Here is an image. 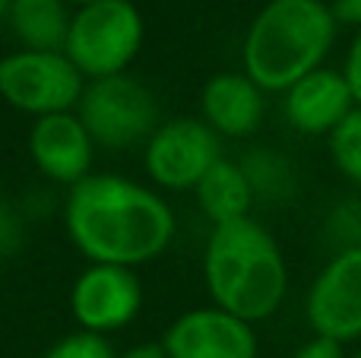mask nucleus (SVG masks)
Instances as JSON below:
<instances>
[{
  "label": "nucleus",
  "instance_id": "nucleus-1",
  "mask_svg": "<svg viewBox=\"0 0 361 358\" xmlns=\"http://www.w3.org/2000/svg\"><path fill=\"white\" fill-rule=\"evenodd\" d=\"M63 235L86 264L140 266L159 260L178 235V216L162 190L114 171H92L67 190Z\"/></svg>",
  "mask_w": 361,
  "mask_h": 358
},
{
  "label": "nucleus",
  "instance_id": "nucleus-2",
  "mask_svg": "<svg viewBox=\"0 0 361 358\" xmlns=\"http://www.w3.org/2000/svg\"><path fill=\"white\" fill-rule=\"evenodd\" d=\"M203 285L216 308L257 327L286 304L288 260L254 216L212 226L203 247Z\"/></svg>",
  "mask_w": 361,
  "mask_h": 358
},
{
  "label": "nucleus",
  "instance_id": "nucleus-3",
  "mask_svg": "<svg viewBox=\"0 0 361 358\" xmlns=\"http://www.w3.org/2000/svg\"><path fill=\"white\" fill-rule=\"evenodd\" d=\"M339 23L326 0H267L241 38V73L263 92L282 95L292 82L326 67Z\"/></svg>",
  "mask_w": 361,
  "mask_h": 358
},
{
  "label": "nucleus",
  "instance_id": "nucleus-4",
  "mask_svg": "<svg viewBox=\"0 0 361 358\" xmlns=\"http://www.w3.org/2000/svg\"><path fill=\"white\" fill-rule=\"evenodd\" d=\"M146 38V19L133 0H105V4L73 6L63 38V54L70 57L82 80L130 73Z\"/></svg>",
  "mask_w": 361,
  "mask_h": 358
},
{
  "label": "nucleus",
  "instance_id": "nucleus-5",
  "mask_svg": "<svg viewBox=\"0 0 361 358\" xmlns=\"http://www.w3.org/2000/svg\"><path fill=\"white\" fill-rule=\"evenodd\" d=\"M76 114L99 149L143 146L152 137V130L162 124V108H159L156 92L130 73L86 82Z\"/></svg>",
  "mask_w": 361,
  "mask_h": 358
},
{
  "label": "nucleus",
  "instance_id": "nucleus-6",
  "mask_svg": "<svg viewBox=\"0 0 361 358\" xmlns=\"http://www.w3.org/2000/svg\"><path fill=\"white\" fill-rule=\"evenodd\" d=\"M82 89L86 80L63 51L16 48L0 57V101L32 121L76 111Z\"/></svg>",
  "mask_w": 361,
  "mask_h": 358
},
{
  "label": "nucleus",
  "instance_id": "nucleus-7",
  "mask_svg": "<svg viewBox=\"0 0 361 358\" xmlns=\"http://www.w3.org/2000/svg\"><path fill=\"white\" fill-rule=\"evenodd\" d=\"M222 156V140L206 127L203 118H169L143 143L146 184L171 194H193Z\"/></svg>",
  "mask_w": 361,
  "mask_h": 358
},
{
  "label": "nucleus",
  "instance_id": "nucleus-8",
  "mask_svg": "<svg viewBox=\"0 0 361 358\" xmlns=\"http://www.w3.org/2000/svg\"><path fill=\"white\" fill-rule=\"evenodd\" d=\"M146 302L140 273L130 266L86 264L70 285V317L82 333L111 336L127 330L140 317Z\"/></svg>",
  "mask_w": 361,
  "mask_h": 358
},
{
  "label": "nucleus",
  "instance_id": "nucleus-9",
  "mask_svg": "<svg viewBox=\"0 0 361 358\" xmlns=\"http://www.w3.org/2000/svg\"><path fill=\"white\" fill-rule=\"evenodd\" d=\"M305 321L311 336L339 346L361 342V247L330 254L314 273L305 295Z\"/></svg>",
  "mask_w": 361,
  "mask_h": 358
},
{
  "label": "nucleus",
  "instance_id": "nucleus-10",
  "mask_svg": "<svg viewBox=\"0 0 361 358\" xmlns=\"http://www.w3.org/2000/svg\"><path fill=\"white\" fill-rule=\"evenodd\" d=\"M162 349L169 358H260L257 327L216 304L190 308L165 327Z\"/></svg>",
  "mask_w": 361,
  "mask_h": 358
},
{
  "label": "nucleus",
  "instance_id": "nucleus-11",
  "mask_svg": "<svg viewBox=\"0 0 361 358\" xmlns=\"http://www.w3.org/2000/svg\"><path fill=\"white\" fill-rule=\"evenodd\" d=\"M25 149H29L32 165L44 181L70 190L82 178L92 175L99 146L89 137L80 114L61 111L32 121L29 133H25Z\"/></svg>",
  "mask_w": 361,
  "mask_h": 358
},
{
  "label": "nucleus",
  "instance_id": "nucleus-12",
  "mask_svg": "<svg viewBox=\"0 0 361 358\" xmlns=\"http://www.w3.org/2000/svg\"><path fill=\"white\" fill-rule=\"evenodd\" d=\"M355 99L339 67H320L282 92V114L298 137H330L352 114Z\"/></svg>",
  "mask_w": 361,
  "mask_h": 358
},
{
  "label": "nucleus",
  "instance_id": "nucleus-13",
  "mask_svg": "<svg viewBox=\"0 0 361 358\" xmlns=\"http://www.w3.org/2000/svg\"><path fill=\"white\" fill-rule=\"evenodd\" d=\"M200 118L219 140H247L267 118V92L241 70L212 73L200 89Z\"/></svg>",
  "mask_w": 361,
  "mask_h": 358
},
{
  "label": "nucleus",
  "instance_id": "nucleus-14",
  "mask_svg": "<svg viewBox=\"0 0 361 358\" xmlns=\"http://www.w3.org/2000/svg\"><path fill=\"white\" fill-rule=\"evenodd\" d=\"M193 200H197V209L203 213V219H209V226L247 219L250 209L257 206L254 190H250L241 165H238V159L228 156H222L203 175V181L193 187Z\"/></svg>",
  "mask_w": 361,
  "mask_h": 358
},
{
  "label": "nucleus",
  "instance_id": "nucleus-15",
  "mask_svg": "<svg viewBox=\"0 0 361 358\" xmlns=\"http://www.w3.org/2000/svg\"><path fill=\"white\" fill-rule=\"evenodd\" d=\"M67 0H10V25L19 48L29 51H63L70 25Z\"/></svg>",
  "mask_w": 361,
  "mask_h": 358
},
{
  "label": "nucleus",
  "instance_id": "nucleus-16",
  "mask_svg": "<svg viewBox=\"0 0 361 358\" xmlns=\"http://www.w3.org/2000/svg\"><path fill=\"white\" fill-rule=\"evenodd\" d=\"M257 203H288L298 190V168L286 152L273 146H257L238 159Z\"/></svg>",
  "mask_w": 361,
  "mask_h": 358
},
{
  "label": "nucleus",
  "instance_id": "nucleus-17",
  "mask_svg": "<svg viewBox=\"0 0 361 358\" xmlns=\"http://www.w3.org/2000/svg\"><path fill=\"white\" fill-rule=\"evenodd\" d=\"M326 149L336 165V171L361 194V108L355 105L352 114L326 137Z\"/></svg>",
  "mask_w": 361,
  "mask_h": 358
},
{
  "label": "nucleus",
  "instance_id": "nucleus-18",
  "mask_svg": "<svg viewBox=\"0 0 361 358\" xmlns=\"http://www.w3.org/2000/svg\"><path fill=\"white\" fill-rule=\"evenodd\" d=\"M324 245L330 247V254L336 251H352L361 247V194L345 197L326 213L324 219Z\"/></svg>",
  "mask_w": 361,
  "mask_h": 358
},
{
  "label": "nucleus",
  "instance_id": "nucleus-19",
  "mask_svg": "<svg viewBox=\"0 0 361 358\" xmlns=\"http://www.w3.org/2000/svg\"><path fill=\"white\" fill-rule=\"evenodd\" d=\"M118 352L111 349V342L105 336H92L82 333V330H73V333L61 336L54 346L44 349L42 358H114Z\"/></svg>",
  "mask_w": 361,
  "mask_h": 358
},
{
  "label": "nucleus",
  "instance_id": "nucleus-20",
  "mask_svg": "<svg viewBox=\"0 0 361 358\" xmlns=\"http://www.w3.org/2000/svg\"><path fill=\"white\" fill-rule=\"evenodd\" d=\"M25 245V219L10 197L0 194V264L13 260Z\"/></svg>",
  "mask_w": 361,
  "mask_h": 358
},
{
  "label": "nucleus",
  "instance_id": "nucleus-21",
  "mask_svg": "<svg viewBox=\"0 0 361 358\" xmlns=\"http://www.w3.org/2000/svg\"><path fill=\"white\" fill-rule=\"evenodd\" d=\"M343 76H345V82H349V89H352V99H355V105L361 108V29L355 32V38L349 42V51H345V57H343Z\"/></svg>",
  "mask_w": 361,
  "mask_h": 358
},
{
  "label": "nucleus",
  "instance_id": "nucleus-22",
  "mask_svg": "<svg viewBox=\"0 0 361 358\" xmlns=\"http://www.w3.org/2000/svg\"><path fill=\"white\" fill-rule=\"evenodd\" d=\"M292 358H349V352H345V346H339V342H333V340L311 336V340H305L295 349Z\"/></svg>",
  "mask_w": 361,
  "mask_h": 358
},
{
  "label": "nucleus",
  "instance_id": "nucleus-23",
  "mask_svg": "<svg viewBox=\"0 0 361 358\" xmlns=\"http://www.w3.org/2000/svg\"><path fill=\"white\" fill-rule=\"evenodd\" d=\"M336 16L339 25H349V29H361V0H326Z\"/></svg>",
  "mask_w": 361,
  "mask_h": 358
},
{
  "label": "nucleus",
  "instance_id": "nucleus-24",
  "mask_svg": "<svg viewBox=\"0 0 361 358\" xmlns=\"http://www.w3.org/2000/svg\"><path fill=\"white\" fill-rule=\"evenodd\" d=\"M114 358H169V355H165L162 342H137V346H127Z\"/></svg>",
  "mask_w": 361,
  "mask_h": 358
},
{
  "label": "nucleus",
  "instance_id": "nucleus-25",
  "mask_svg": "<svg viewBox=\"0 0 361 358\" xmlns=\"http://www.w3.org/2000/svg\"><path fill=\"white\" fill-rule=\"evenodd\" d=\"M6 16H10V0H0V25L6 23Z\"/></svg>",
  "mask_w": 361,
  "mask_h": 358
},
{
  "label": "nucleus",
  "instance_id": "nucleus-26",
  "mask_svg": "<svg viewBox=\"0 0 361 358\" xmlns=\"http://www.w3.org/2000/svg\"><path fill=\"white\" fill-rule=\"evenodd\" d=\"M67 4H73V6H86V4H105V0H67Z\"/></svg>",
  "mask_w": 361,
  "mask_h": 358
},
{
  "label": "nucleus",
  "instance_id": "nucleus-27",
  "mask_svg": "<svg viewBox=\"0 0 361 358\" xmlns=\"http://www.w3.org/2000/svg\"><path fill=\"white\" fill-rule=\"evenodd\" d=\"M349 358H361V349H355V352H352Z\"/></svg>",
  "mask_w": 361,
  "mask_h": 358
}]
</instances>
